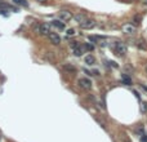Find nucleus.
Returning a JSON list of instances; mask_svg holds the SVG:
<instances>
[{
  "label": "nucleus",
  "mask_w": 147,
  "mask_h": 142,
  "mask_svg": "<svg viewBox=\"0 0 147 142\" xmlns=\"http://www.w3.org/2000/svg\"><path fill=\"white\" fill-rule=\"evenodd\" d=\"M67 35H69V36L75 35V30H74V28H70V30H67Z\"/></svg>",
  "instance_id": "obj_18"
},
{
  "label": "nucleus",
  "mask_w": 147,
  "mask_h": 142,
  "mask_svg": "<svg viewBox=\"0 0 147 142\" xmlns=\"http://www.w3.org/2000/svg\"><path fill=\"white\" fill-rule=\"evenodd\" d=\"M141 16H134V18H133V22H134V25H138L139 22H141Z\"/></svg>",
  "instance_id": "obj_16"
},
{
  "label": "nucleus",
  "mask_w": 147,
  "mask_h": 142,
  "mask_svg": "<svg viewBox=\"0 0 147 142\" xmlns=\"http://www.w3.org/2000/svg\"><path fill=\"white\" fill-rule=\"evenodd\" d=\"M78 84L85 90H89L92 88V81L89 80V79H86V78H80L78 80Z\"/></svg>",
  "instance_id": "obj_6"
},
{
  "label": "nucleus",
  "mask_w": 147,
  "mask_h": 142,
  "mask_svg": "<svg viewBox=\"0 0 147 142\" xmlns=\"http://www.w3.org/2000/svg\"><path fill=\"white\" fill-rule=\"evenodd\" d=\"M58 17H59V20L62 21H70L74 18V14H72V12L70 9H61L58 12Z\"/></svg>",
  "instance_id": "obj_4"
},
{
  "label": "nucleus",
  "mask_w": 147,
  "mask_h": 142,
  "mask_svg": "<svg viewBox=\"0 0 147 142\" xmlns=\"http://www.w3.org/2000/svg\"><path fill=\"white\" fill-rule=\"evenodd\" d=\"M13 3L16 5H20V7H23V8H27L28 7V3L26 0H13Z\"/></svg>",
  "instance_id": "obj_13"
},
{
  "label": "nucleus",
  "mask_w": 147,
  "mask_h": 142,
  "mask_svg": "<svg viewBox=\"0 0 147 142\" xmlns=\"http://www.w3.org/2000/svg\"><path fill=\"white\" fill-rule=\"evenodd\" d=\"M142 1H143V4H144V5H147V0H142Z\"/></svg>",
  "instance_id": "obj_20"
},
{
  "label": "nucleus",
  "mask_w": 147,
  "mask_h": 142,
  "mask_svg": "<svg viewBox=\"0 0 147 142\" xmlns=\"http://www.w3.org/2000/svg\"><path fill=\"white\" fill-rule=\"evenodd\" d=\"M88 39H89V42H92V43H97V42H100L101 39H103V36H97V35H92V36H88Z\"/></svg>",
  "instance_id": "obj_15"
},
{
  "label": "nucleus",
  "mask_w": 147,
  "mask_h": 142,
  "mask_svg": "<svg viewBox=\"0 0 147 142\" xmlns=\"http://www.w3.org/2000/svg\"><path fill=\"white\" fill-rule=\"evenodd\" d=\"M62 67H63V70H65V71H67V73L76 74V67H75V66H72V65H67V63H65Z\"/></svg>",
  "instance_id": "obj_9"
},
{
  "label": "nucleus",
  "mask_w": 147,
  "mask_h": 142,
  "mask_svg": "<svg viewBox=\"0 0 147 142\" xmlns=\"http://www.w3.org/2000/svg\"><path fill=\"white\" fill-rule=\"evenodd\" d=\"M48 38H49L50 43L54 45H59L61 44V36H59L57 32H50L49 35H48Z\"/></svg>",
  "instance_id": "obj_7"
},
{
  "label": "nucleus",
  "mask_w": 147,
  "mask_h": 142,
  "mask_svg": "<svg viewBox=\"0 0 147 142\" xmlns=\"http://www.w3.org/2000/svg\"><path fill=\"white\" fill-rule=\"evenodd\" d=\"M74 20H75L76 22H78L79 25H80L81 22H84V21L86 20V17L84 16L83 13H78V14H75V16H74Z\"/></svg>",
  "instance_id": "obj_10"
},
{
  "label": "nucleus",
  "mask_w": 147,
  "mask_h": 142,
  "mask_svg": "<svg viewBox=\"0 0 147 142\" xmlns=\"http://www.w3.org/2000/svg\"><path fill=\"white\" fill-rule=\"evenodd\" d=\"M121 81H123L124 84H127V85H132V79L129 78L128 75H125V74L121 76Z\"/></svg>",
  "instance_id": "obj_14"
},
{
  "label": "nucleus",
  "mask_w": 147,
  "mask_h": 142,
  "mask_svg": "<svg viewBox=\"0 0 147 142\" xmlns=\"http://www.w3.org/2000/svg\"><path fill=\"white\" fill-rule=\"evenodd\" d=\"M124 142H131V141H129V139H125V141Z\"/></svg>",
  "instance_id": "obj_23"
},
{
  "label": "nucleus",
  "mask_w": 147,
  "mask_h": 142,
  "mask_svg": "<svg viewBox=\"0 0 147 142\" xmlns=\"http://www.w3.org/2000/svg\"><path fill=\"white\" fill-rule=\"evenodd\" d=\"M36 1H39V3H45L47 0H36Z\"/></svg>",
  "instance_id": "obj_19"
},
{
  "label": "nucleus",
  "mask_w": 147,
  "mask_h": 142,
  "mask_svg": "<svg viewBox=\"0 0 147 142\" xmlns=\"http://www.w3.org/2000/svg\"><path fill=\"white\" fill-rule=\"evenodd\" d=\"M35 31L38 34H42V35H47V36L52 32L49 23H40V25L35 26Z\"/></svg>",
  "instance_id": "obj_2"
},
{
  "label": "nucleus",
  "mask_w": 147,
  "mask_h": 142,
  "mask_svg": "<svg viewBox=\"0 0 147 142\" xmlns=\"http://www.w3.org/2000/svg\"><path fill=\"white\" fill-rule=\"evenodd\" d=\"M85 63L89 65V66H92V65L96 63V58L94 56H92V54H88V56L85 57Z\"/></svg>",
  "instance_id": "obj_12"
},
{
  "label": "nucleus",
  "mask_w": 147,
  "mask_h": 142,
  "mask_svg": "<svg viewBox=\"0 0 147 142\" xmlns=\"http://www.w3.org/2000/svg\"><path fill=\"white\" fill-rule=\"evenodd\" d=\"M146 71H147V67H146Z\"/></svg>",
  "instance_id": "obj_24"
},
{
  "label": "nucleus",
  "mask_w": 147,
  "mask_h": 142,
  "mask_svg": "<svg viewBox=\"0 0 147 142\" xmlns=\"http://www.w3.org/2000/svg\"><path fill=\"white\" fill-rule=\"evenodd\" d=\"M1 138H3V134H1V132H0V141H1Z\"/></svg>",
  "instance_id": "obj_21"
},
{
  "label": "nucleus",
  "mask_w": 147,
  "mask_h": 142,
  "mask_svg": "<svg viewBox=\"0 0 147 142\" xmlns=\"http://www.w3.org/2000/svg\"><path fill=\"white\" fill-rule=\"evenodd\" d=\"M96 21L94 20H90V18H86L84 22L80 23V27L84 28V30H92V28H94L96 27Z\"/></svg>",
  "instance_id": "obj_5"
},
{
  "label": "nucleus",
  "mask_w": 147,
  "mask_h": 142,
  "mask_svg": "<svg viewBox=\"0 0 147 142\" xmlns=\"http://www.w3.org/2000/svg\"><path fill=\"white\" fill-rule=\"evenodd\" d=\"M84 49L85 50H93L94 49V47H93L92 44H88V43H86V44H84Z\"/></svg>",
  "instance_id": "obj_17"
},
{
  "label": "nucleus",
  "mask_w": 147,
  "mask_h": 142,
  "mask_svg": "<svg viewBox=\"0 0 147 142\" xmlns=\"http://www.w3.org/2000/svg\"><path fill=\"white\" fill-rule=\"evenodd\" d=\"M52 26L59 28V30H65V22H62V20H53Z\"/></svg>",
  "instance_id": "obj_8"
},
{
  "label": "nucleus",
  "mask_w": 147,
  "mask_h": 142,
  "mask_svg": "<svg viewBox=\"0 0 147 142\" xmlns=\"http://www.w3.org/2000/svg\"><path fill=\"white\" fill-rule=\"evenodd\" d=\"M112 48H114V52L116 53L117 56H125L128 52L127 44L123 42H115L114 44H112Z\"/></svg>",
  "instance_id": "obj_1"
},
{
  "label": "nucleus",
  "mask_w": 147,
  "mask_h": 142,
  "mask_svg": "<svg viewBox=\"0 0 147 142\" xmlns=\"http://www.w3.org/2000/svg\"><path fill=\"white\" fill-rule=\"evenodd\" d=\"M142 88H143L144 90H147V87H144V85H142Z\"/></svg>",
  "instance_id": "obj_22"
},
{
  "label": "nucleus",
  "mask_w": 147,
  "mask_h": 142,
  "mask_svg": "<svg viewBox=\"0 0 147 142\" xmlns=\"http://www.w3.org/2000/svg\"><path fill=\"white\" fill-rule=\"evenodd\" d=\"M72 49H74V53H75V56H78V57H80L81 54H83L84 53V45L83 47H80V45H78V47H75V48H72Z\"/></svg>",
  "instance_id": "obj_11"
},
{
  "label": "nucleus",
  "mask_w": 147,
  "mask_h": 142,
  "mask_svg": "<svg viewBox=\"0 0 147 142\" xmlns=\"http://www.w3.org/2000/svg\"><path fill=\"white\" fill-rule=\"evenodd\" d=\"M121 31L125 35H134L137 31V27L133 23H124V25L121 26Z\"/></svg>",
  "instance_id": "obj_3"
}]
</instances>
